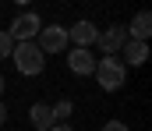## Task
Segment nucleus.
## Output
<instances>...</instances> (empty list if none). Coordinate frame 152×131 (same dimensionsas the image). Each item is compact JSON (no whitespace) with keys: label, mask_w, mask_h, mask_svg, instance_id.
Masks as SVG:
<instances>
[{"label":"nucleus","mask_w":152,"mask_h":131,"mask_svg":"<svg viewBox=\"0 0 152 131\" xmlns=\"http://www.w3.org/2000/svg\"><path fill=\"white\" fill-rule=\"evenodd\" d=\"M11 60H14L18 75H39V71L46 67V57L39 53L36 43H18L14 50H11Z\"/></svg>","instance_id":"nucleus-1"},{"label":"nucleus","mask_w":152,"mask_h":131,"mask_svg":"<svg viewBox=\"0 0 152 131\" xmlns=\"http://www.w3.org/2000/svg\"><path fill=\"white\" fill-rule=\"evenodd\" d=\"M96 78H99L103 92H117L124 85V78H127V67L117 57H103V60H96Z\"/></svg>","instance_id":"nucleus-2"},{"label":"nucleus","mask_w":152,"mask_h":131,"mask_svg":"<svg viewBox=\"0 0 152 131\" xmlns=\"http://www.w3.org/2000/svg\"><path fill=\"white\" fill-rule=\"evenodd\" d=\"M39 29H42L39 14H32V11H25V14H18V18L11 21L7 36H11V43H14V39H18V43H32V39L39 36Z\"/></svg>","instance_id":"nucleus-3"},{"label":"nucleus","mask_w":152,"mask_h":131,"mask_svg":"<svg viewBox=\"0 0 152 131\" xmlns=\"http://www.w3.org/2000/svg\"><path fill=\"white\" fill-rule=\"evenodd\" d=\"M39 53L46 57V53H60V50H67V29L64 25H46V29H39Z\"/></svg>","instance_id":"nucleus-4"},{"label":"nucleus","mask_w":152,"mask_h":131,"mask_svg":"<svg viewBox=\"0 0 152 131\" xmlns=\"http://www.w3.org/2000/svg\"><path fill=\"white\" fill-rule=\"evenodd\" d=\"M75 39L78 50H88V46L99 39V29L92 25V21H75V29H67V43Z\"/></svg>","instance_id":"nucleus-5"},{"label":"nucleus","mask_w":152,"mask_h":131,"mask_svg":"<svg viewBox=\"0 0 152 131\" xmlns=\"http://www.w3.org/2000/svg\"><path fill=\"white\" fill-rule=\"evenodd\" d=\"M96 43L103 46V53H106V57H113L117 50H120V46L127 43V29H124V25H113V29L99 32V39H96Z\"/></svg>","instance_id":"nucleus-6"},{"label":"nucleus","mask_w":152,"mask_h":131,"mask_svg":"<svg viewBox=\"0 0 152 131\" xmlns=\"http://www.w3.org/2000/svg\"><path fill=\"white\" fill-rule=\"evenodd\" d=\"M149 36H152V14H149V11H138V14L131 18L127 39H134V43H149Z\"/></svg>","instance_id":"nucleus-7"},{"label":"nucleus","mask_w":152,"mask_h":131,"mask_svg":"<svg viewBox=\"0 0 152 131\" xmlns=\"http://www.w3.org/2000/svg\"><path fill=\"white\" fill-rule=\"evenodd\" d=\"M67 67L75 71V75H96V57L88 53V50H71L67 53Z\"/></svg>","instance_id":"nucleus-8"},{"label":"nucleus","mask_w":152,"mask_h":131,"mask_svg":"<svg viewBox=\"0 0 152 131\" xmlns=\"http://www.w3.org/2000/svg\"><path fill=\"white\" fill-rule=\"evenodd\" d=\"M120 53H124V67L131 64V67H138V64H145V57H149V43H134V39H127V43L120 46Z\"/></svg>","instance_id":"nucleus-9"},{"label":"nucleus","mask_w":152,"mask_h":131,"mask_svg":"<svg viewBox=\"0 0 152 131\" xmlns=\"http://www.w3.org/2000/svg\"><path fill=\"white\" fill-rule=\"evenodd\" d=\"M28 121H32V128L36 131H50L57 121H53V110L46 106V103H36L32 110H28Z\"/></svg>","instance_id":"nucleus-10"},{"label":"nucleus","mask_w":152,"mask_h":131,"mask_svg":"<svg viewBox=\"0 0 152 131\" xmlns=\"http://www.w3.org/2000/svg\"><path fill=\"white\" fill-rule=\"evenodd\" d=\"M50 110H53V121H57V124H64V121L71 117L75 103H71V99H60V103H57V106H50Z\"/></svg>","instance_id":"nucleus-11"},{"label":"nucleus","mask_w":152,"mask_h":131,"mask_svg":"<svg viewBox=\"0 0 152 131\" xmlns=\"http://www.w3.org/2000/svg\"><path fill=\"white\" fill-rule=\"evenodd\" d=\"M11 50H14L11 36H7V32H0V60H7V57H11Z\"/></svg>","instance_id":"nucleus-12"},{"label":"nucleus","mask_w":152,"mask_h":131,"mask_svg":"<svg viewBox=\"0 0 152 131\" xmlns=\"http://www.w3.org/2000/svg\"><path fill=\"white\" fill-rule=\"evenodd\" d=\"M103 131H131V128H127L124 121H106V124H103Z\"/></svg>","instance_id":"nucleus-13"},{"label":"nucleus","mask_w":152,"mask_h":131,"mask_svg":"<svg viewBox=\"0 0 152 131\" xmlns=\"http://www.w3.org/2000/svg\"><path fill=\"white\" fill-rule=\"evenodd\" d=\"M4 121H7V106L0 103V128H4Z\"/></svg>","instance_id":"nucleus-14"},{"label":"nucleus","mask_w":152,"mask_h":131,"mask_svg":"<svg viewBox=\"0 0 152 131\" xmlns=\"http://www.w3.org/2000/svg\"><path fill=\"white\" fill-rule=\"evenodd\" d=\"M50 131H75V128H67V124H53Z\"/></svg>","instance_id":"nucleus-15"},{"label":"nucleus","mask_w":152,"mask_h":131,"mask_svg":"<svg viewBox=\"0 0 152 131\" xmlns=\"http://www.w3.org/2000/svg\"><path fill=\"white\" fill-rule=\"evenodd\" d=\"M0 92H4V75H0Z\"/></svg>","instance_id":"nucleus-16"}]
</instances>
